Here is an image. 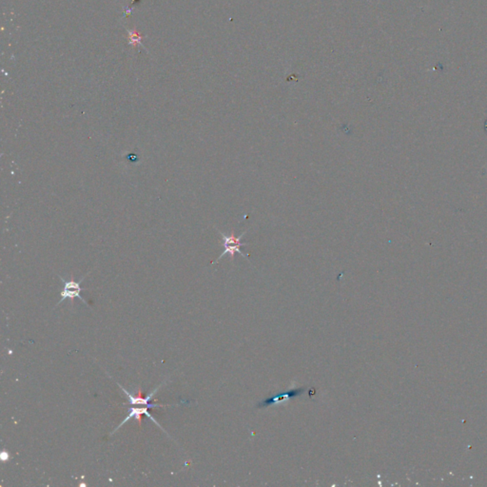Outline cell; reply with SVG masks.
I'll return each instance as SVG.
<instances>
[{
  "mask_svg": "<svg viewBox=\"0 0 487 487\" xmlns=\"http://www.w3.org/2000/svg\"><path fill=\"white\" fill-rule=\"evenodd\" d=\"M217 230V229H216ZM219 234L221 235L222 237V246L224 248V252L222 253V254L215 260L214 262H213L212 264H216L220 259H222L226 254H230L231 256V259L232 261L234 260V256H235V253H239L241 256H243L244 258L248 259L249 260V254L244 253L242 251H241V247H244V246H249L250 244L249 243H245V242H242V238L244 237V235L246 234V233H243L241 234L240 236H235V234H230V235H227V234L222 233L221 231L217 230Z\"/></svg>",
  "mask_w": 487,
  "mask_h": 487,
  "instance_id": "1",
  "label": "cell"
},
{
  "mask_svg": "<svg viewBox=\"0 0 487 487\" xmlns=\"http://www.w3.org/2000/svg\"><path fill=\"white\" fill-rule=\"evenodd\" d=\"M88 274H89V273H88ZM88 274H86V275H85V276H84V277H83L80 281H78V282H77V281L74 279V277H72V279H71V280L66 281L64 278H62L61 276H59L60 280L64 283V289H63V291H62L61 293H60V295H61V299H60V301H59L58 306L60 305V303H61V302H63V301H64V300H66V299H70V300H71V303H72V304H74V302H75V299H76V298L80 299V300H81V301H82L85 305H88V302H87V301H86L83 297H81V295H80V292L83 291V289L80 287V284L84 281L85 277H86Z\"/></svg>",
  "mask_w": 487,
  "mask_h": 487,
  "instance_id": "2",
  "label": "cell"
},
{
  "mask_svg": "<svg viewBox=\"0 0 487 487\" xmlns=\"http://www.w3.org/2000/svg\"><path fill=\"white\" fill-rule=\"evenodd\" d=\"M143 414H145V415H146V416H147V417H148L151 421H153V422L156 424V426H157L158 428H160V429H162V430H164V429H162V427H161V426L157 423V421H156V419H155V418H154V417H153V416L149 413V411H148V409H147V408H142V409H134V408H133V409H129V415H128V416H127V417H126V418H125L122 422H121V424L117 427V429H115V430L113 431L112 435H113L116 431H117L118 429H120L123 425H125L128 421H130V420H131V419H133V418H136V420H138V424H139V426H141V415H143Z\"/></svg>",
  "mask_w": 487,
  "mask_h": 487,
  "instance_id": "3",
  "label": "cell"
},
{
  "mask_svg": "<svg viewBox=\"0 0 487 487\" xmlns=\"http://www.w3.org/2000/svg\"><path fill=\"white\" fill-rule=\"evenodd\" d=\"M163 385H164V384L160 385V386H159L157 389L154 390V391H153V392H152L149 396H147V397H143V396L141 395V390H139V392H138V394H137V395H133V394H131L128 390H125V389H124L121 385H119V384H118L119 388H120L121 390H122V391L126 394V397H127V399L129 400L130 404H131V405H137V406H148V404H149V402L151 401V399H152V398L156 395V392L158 391V390H159V389H160Z\"/></svg>",
  "mask_w": 487,
  "mask_h": 487,
  "instance_id": "4",
  "label": "cell"
},
{
  "mask_svg": "<svg viewBox=\"0 0 487 487\" xmlns=\"http://www.w3.org/2000/svg\"><path fill=\"white\" fill-rule=\"evenodd\" d=\"M305 392V390L304 389H298V390H291L287 393H282V394H278L276 396H274L273 398H269L267 399L264 403H262V405H260V407H268V406H271V405H273V404H277V403H280V402H283L287 399H290V398H292V397H297V396H300L302 395L303 393Z\"/></svg>",
  "mask_w": 487,
  "mask_h": 487,
  "instance_id": "5",
  "label": "cell"
},
{
  "mask_svg": "<svg viewBox=\"0 0 487 487\" xmlns=\"http://www.w3.org/2000/svg\"><path fill=\"white\" fill-rule=\"evenodd\" d=\"M0 459H1V461H2V462H8V461H10V460H11V455H10V453H9V452H7V451H3V452L1 453V457H0Z\"/></svg>",
  "mask_w": 487,
  "mask_h": 487,
  "instance_id": "6",
  "label": "cell"
}]
</instances>
